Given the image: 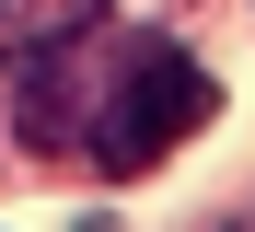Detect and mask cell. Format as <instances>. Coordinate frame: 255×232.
<instances>
[{"instance_id":"3957f363","label":"cell","mask_w":255,"mask_h":232,"mask_svg":"<svg viewBox=\"0 0 255 232\" xmlns=\"http://www.w3.org/2000/svg\"><path fill=\"white\" fill-rule=\"evenodd\" d=\"M12 12H23V0H0V23H12Z\"/></svg>"},{"instance_id":"7a4b0ae2","label":"cell","mask_w":255,"mask_h":232,"mask_svg":"<svg viewBox=\"0 0 255 232\" xmlns=\"http://www.w3.org/2000/svg\"><path fill=\"white\" fill-rule=\"evenodd\" d=\"M93 81H105V70H93V35H81V23H70V35H23V58H12V105H23L35 139H70L81 116H93Z\"/></svg>"},{"instance_id":"6da1fadb","label":"cell","mask_w":255,"mask_h":232,"mask_svg":"<svg viewBox=\"0 0 255 232\" xmlns=\"http://www.w3.org/2000/svg\"><path fill=\"white\" fill-rule=\"evenodd\" d=\"M221 116V81H209L174 35H116L105 46V81H93V163L105 174H151L162 151H174L186 128Z\"/></svg>"}]
</instances>
